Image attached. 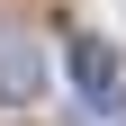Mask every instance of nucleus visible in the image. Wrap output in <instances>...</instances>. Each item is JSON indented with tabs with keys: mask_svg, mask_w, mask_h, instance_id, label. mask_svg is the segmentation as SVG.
I'll list each match as a JSON object with an SVG mask.
<instances>
[{
	"mask_svg": "<svg viewBox=\"0 0 126 126\" xmlns=\"http://www.w3.org/2000/svg\"><path fill=\"white\" fill-rule=\"evenodd\" d=\"M81 126H126V108H99V117H81Z\"/></svg>",
	"mask_w": 126,
	"mask_h": 126,
	"instance_id": "obj_3",
	"label": "nucleus"
},
{
	"mask_svg": "<svg viewBox=\"0 0 126 126\" xmlns=\"http://www.w3.org/2000/svg\"><path fill=\"white\" fill-rule=\"evenodd\" d=\"M0 99H36V54L27 45H0Z\"/></svg>",
	"mask_w": 126,
	"mask_h": 126,
	"instance_id": "obj_2",
	"label": "nucleus"
},
{
	"mask_svg": "<svg viewBox=\"0 0 126 126\" xmlns=\"http://www.w3.org/2000/svg\"><path fill=\"white\" fill-rule=\"evenodd\" d=\"M72 90H81V117L126 108V63H117L108 36H72Z\"/></svg>",
	"mask_w": 126,
	"mask_h": 126,
	"instance_id": "obj_1",
	"label": "nucleus"
}]
</instances>
